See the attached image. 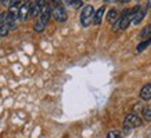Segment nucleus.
<instances>
[{
    "instance_id": "f257e3e1",
    "label": "nucleus",
    "mask_w": 151,
    "mask_h": 138,
    "mask_svg": "<svg viewBox=\"0 0 151 138\" xmlns=\"http://www.w3.org/2000/svg\"><path fill=\"white\" fill-rule=\"evenodd\" d=\"M139 9H140V7H134V9L125 10L124 14H122V15L116 19V22L114 23L112 29H114V31H124V29H126V28L132 23L133 18H134L136 13L139 11Z\"/></svg>"
},
{
    "instance_id": "f03ea898",
    "label": "nucleus",
    "mask_w": 151,
    "mask_h": 138,
    "mask_svg": "<svg viewBox=\"0 0 151 138\" xmlns=\"http://www.w3.org/2000/svg\"><path fill=\"white\" fill-rule=\"evenodd\" d=\"M94 14H96V11L93 9V6L87 4L83 7L82 13H81V23H82L83 28L90 26V23H92L93 19H94Z\"/></svg>"
},
{
    "instance_id": "7ed1b4c3",
    "label": "nucleus",
    "mask_w": 151,
    "mask_h": 138,
    "mask_svg": "<svg viewBox=\"0 0 151 138\" xmlns=\"http://www.w3.org/2000/svg\"><path fill=\"white\" fill-rule=\"evenodd\" d=\"M124 124L126 129H134V127H140V126H142L143 120L137 113H129V115L125 117Z\"/></svg>"
},
{
    "instance_id": "20e7f679",
    "label": "nucleus",
    "mask_w": 151,
    "mask_h": 138,
    "mask_svg": "<svg viewBox=\"0 0 151 138\" xmlns=\"http://www.w3.org/2000/svg\"><path fill=\"white\" fill-rule=\"evenodd\" d=\"M53 17H54L55 21L58 22H65L67 21V11H65L64 6L63 4H55V7L53 9Z\"/></svg>"
},
{
    "instance_id": "39448f33",
    "label": "nucleus",
    "mask_w": 151,
    "mask_h": 138,
    "mask_svg": "<svg viewBox=\"0 0 151 138\" xmlns=\"http://www.w3.org/2000/svg\"><path fill=\"white\" fill-rule=\"evenodd\" d=\"M53 15V11L50 10V7L49 6H45L43 7V10H42V14H40V19H39V22L43 25V26H46L47 23H49V21H50V17Z\"/></svg>"
},
{
    "instance_id": "423d86ee",
    "label": "nucleus",
    "mask_w": 151,
    "mask_h": 138,
    "mask_svg": "<svg viewBox=\"0 0 151 138\" xmlns=\"http://www.w3.org/2000/svg\"><path fill=\"white\" fill-rule=\"evenodd\" d=\"M42 10H43V6L39 3V1H35V3H31V9H29V17H37L42 14Z\"/></svg>"
},
{
    "instance_id": "0eeeda50",
    "label": "nucleus",
    "mask_w": 151,
    "mask_h": 138,
    "mask_svg": "<svg viewBox=\"0 0 151 138\" xmlns=\"http://www.w3.org/2000/svg\"><path fill=\"white\" fill-rule=\"evenodd\" d=\"M140 98H142L143 101H150L151 100V83L146 84V86L140 90Z\"/></svg>"
},
{
    "instance_id": "6e6552de",
    "label": "nucleus",
    "mask_w": 151,
    "mask_h": 138,
    "mask_svg": "<svg viewBox=\"0 0 151 138\" xmlns=\"http://www.w3.org/2000/svg\"><path fill=\"white\" fill-rule=\"evenodd\" d=\"M29 9H31V3H25L19 9V18H21V21H25L29 17Z\"/></svg>"
},
{
    "instance_id": "1a4fd4ad",
    "label": "nucleus",
    "mask_w": 151,
    "mask_h": 138,
    "mask_svg": "<svg viewBox=\"0 0 151 138\" xmlns=\"http://www.w3.org/2000/svg\"><path fill=\"white\" fill-rule=\"evenodd\" d=\"M104 13H105V7H104V6H103V7H100V9L96 11V14H94V19H93L94 25H100V23H101L103 17H104Z\"/></svg>"
},
{
    "instance_id": "9d476101",
    "label": "nucleus",
    "mask_w": 151,
    "mask_h": 138,
    "mask_svg": "<svg viewBox=\"0 0 151 138\" xmlns=\"http://www.w3.org/2000/svg\"><path fill=\"white\" fill-rule=\"evenodd\" d=\"M146 17V10H142V9H139V11L136 13V15H134V18H133L132 23L133 25H139V23L143 21V18Z\"/></svg>"
},
{
    "instance_id": "9b49d317",
    "label": "nucleus",
    "mask_w": 151,
    "mask_h": 138,
    "mask_svg": "<svg viewBox=\"0 0 151 138\" xmlns=\"http://www.w3.org/2000/svg\"><path fill=\"white\" fill-rule=\"evenodd\" d=\"M10 28H13V26H11V23L7 22V21H6V22L3 23V25H0V37L7 36V33H9Z\"/></svg>"
},
{
    "instance_id": "f8f14e48",
    "label": "nucleus",
    "mask_w": 151,
    "mask_h": 138,
    "mask_svg": "<svg viewBox=\"0 0 151 138\" xmlns=\"http://www.w3.org/2000/svg\"><path fill=\"white\" fill-rule=\"evenodd\" d=\"M116 18H118V11H116L115 9L110 10V11H108V15H107V19H108V22H114Z\"/></svg>"
},
{
    "instance_id": "ddd939ff",
    "label": "nucleus",
    "mask_w": 151,
    "mask_h": 138,
    "mask_svg": "<svg viewBox=\"0 0 151 138\" xmlns=\"http://www.w3.org/2000/svg\"><path fill=\"white\" fill-rule=\"evenodd\" d=\"M107 138H122V133L119 130H111L110 133L107 134Z\"/></svg>"
},
{
    "instance_id": "4468645a",
    "label": "nucleus",
    "mask_w": 151,
    "mask_h": 138,
    "mask_svg": "<svg viewBox=\"0 0 151 138\" xmlns=\"http://www.w3.org/2000/svg\"><path fill=\"white\" fill-rule=\"evenodd\" d=\"M140 37H143V39L151 37V25H148V26H146L144 29H143L142 33H140Z\"/></svg>"
},
{
    "instance_id": "2eb2a0df",
    "label": "nucleus",
    "mask_w": 151,
    "mask_h": 138,
    "mask_svg": "<svg viewBox=\"0 0 151 138\" xmlns=\"http://www.w3.org/2000/svg\"><path fill=\"white\" fill-rule=\"evenodd\" d=\"M150 44H151V39H148V40H146V41H143V43H140V44L137 46V51L140 53V51H143L144 48H147Z\"/></svg>"
},
{
    "instance_id": "dca6fc26",
    "label": "nucleus",
    "mask_w": 151,
    "mask_h": 138,
    "mask_svg": "<svg viewBox=\"0 0 151 138\" xmlns=\"http://www.w3.org/2000/svg\"><path fill=\"white\" fill-rule=\"evenodd\" d=\"M143 116L146 117V120L151 122V105L147 106V108H144V110H143Z\"/></svg>"
},
{
    "instance_id": "f3484780",
    "label": "nucleus",
    "mask_w": 151,
    "mask_h": 138,
    "mask_svg": "<svg viewBox=\"0 0 151 138\" xmlns=\"http://www.w3.org/2000/svg\"><path fill=\"white\" fill-rule=\"evenodd\" d=\"M45 28H46V26H43V25L37 21V22L35 23V32H39V33L43 32V31H45Z\"/></svg>"
},
{
    "instance_id": "a211bd4d",
    "label": "nucleus",
    "mask_w": 151,
    "mask_h": 138,
    "mask_svg": "<svg viewBox=\"0 0 151 138\" xmlns=\"http://www.w3.org/2000/svg\"><path fill=\"white\" fill-rule=\"evenodd\" d=\"M7 15H9V13H1L0 14V25H3V23L7 21Z\"/></svg>"
}]
</instances>
